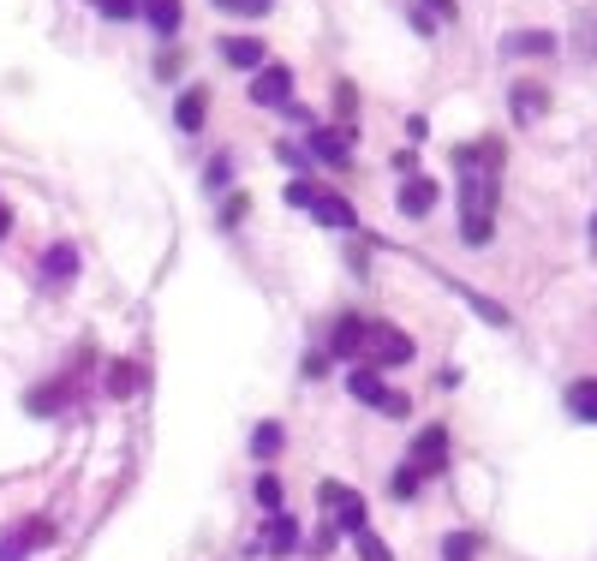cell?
<instances>
[{"instance_id": "cell-1", "label": "cell", "mask_w": 597, "mask_h": 561, "mask_svg": "<svg viewBox=\"0 0 597 561\" xmlns=\"http://www.w3.org/2000/svg\"><path fill=\"white\" fill-rule=\"evenodd\" d=\"M461 239L466 246H490L497 239V198H502V144H461Z\"/></svg>"}, {"instance_id": "cell-2", "label": "cell", "mask_w": 597, "mask_h": 561, "mask_svg": "<svg viewBox=\"0 0 597 561\" xmlns=\"http://www.w3.org/2000/svg\"><path fill=\"white\" fill-rule=\"evenodd\" d=\"M406 359H413V341H406L395 323H371V329H365L359 371H389V365H406Z\"/></svg>"}, {"instance_id": "cell-3", "label": "cell", "mask_w": 597, "mask_h": 561, "mask_svg": "<svg viewBox=\"0 0 597 561\" xmlns=\"http://www.w3.org/2000/svg\"><path fill=\"white\" fill-rule=\"evenodd\" d=\"M442 466H449V430H442V425H430L425 437L413 442V454H406V472H413V478L425 484V478H437Z\"/></svg>"}, {"instance_id": "cell-4", "label": "cell", "mask_w": 597, "mask_h": 561, "mask_svg": "<svg viewBox=\"0 0 597 561\" xmlns=\"http://www.w3.org/2000/svg\"><path fill=\"white\" fill-rule=\"evenodd\" d=\"M347 389L359 394V401L383 406L389 418H406V413H413V401H406V394H395V389H383V377H377V371H353V377H347Z\"/></svg>"}, {"instance_id": "cell-5", "label": "cell", "mask_w": 597, "mask_h": 561, "mask_svg": "<svg viewBox=\"0 0 597 561\" xmlns=\"http://www.w3.org/2000/svg\"><path fill=\"white\" fill-rule=\"evenodd\" d=\"M317 502L335 508V526L341 532H365V502L347 490V484H317Z\"/></svg>"}, {"instance_id": "cell-6", "label": "cell", "mask_w": 597, "mask_h": 561, "mask_svg": "<svg viewBox=\"0 0 597 561\" xmlns=\"http://www.w3.org/2000/svg\"><path fill=\"white\" fill-rule=\"evenodd\" d=\"M251 102H258V108H287V102H294V72L287 67H258Z\"/></svg>"}, {"instance_id": "cell-7", "label": "cell", "mask_w": 597, "mask_h": 561, "mask_svg": "<svg viewBox=\"0 0 597 561\" xmlns=\"http://www.w3.org/2000/svg\"><path fill=\"white\" fill-rule=\"evenodd\" d=\"M311 215H317V227H335V234H347V227H359V215H353V203H347V198H335V191H317V198H311Z\"/></svg>"}, {"instance_id": "cell-8", "label": "cell", "mask_w": 597, "mask_h": 561, "mask_svg": "<svg viewBox=\"0 0 597 561\" xmlns=\"http://www.w3.org/2000/svg\"><path fill=\"white\" fill-rule=\"evenodd\" d=\"M222 60H227V67L258 72V67H270V48H263L258 36H227V43H222Z\"/></svg>"}, {"instance_id": "cell-9", "label": "cell", "mask_w": 597, "mask_h": 561, "mask_svg": "<svg viewBox=\"0 0 597 561\" xmlns=\"http://www.w3.org/2000/svg\"><path fill=\"white\" fill-rule=\"evenodd\" d=\"M365 317H341L335 323V335H329V353H335V359H359V347H365Z\"/></svg>"}, {"instance_id": "cell-10", "label": "cell", "mask_w": 597, "mask_h": 561, "mask_svg": "<svg viewBox=\"0 0 597 561\" xmlns=\"http://www.w3.org/2000/svg\"><path fill=\"white\" fill-rule=\"evenodd\" d=\"M568 413H574L580 425H597V377L568 382Z\"/></svg>"}, {"instance_id": "cell-11", "label": "cell", "mask_w": 597, "mask_h": 561, "mask_svg": "<svg viewBox=\"0 0 597 561\" xmlns=\"http://www.w3.org/2000/svg\"><path fill=\"white\" fill-rule=\"evenodd\" d=\"M138 389H144V365H132V359L108 365V394H114V401H132Z\"/></svg>"}, {"instance_id": "cell-12", "label": "cell", "mask_w": 597, "mask_h": 561, "mask_svg": "<svg viewBox=\"0 0 597 561\" xmlns=\"http://www.w3.org/2000/svg\"><path fill=\"white\" fill-rule=\"evenodd\" d=\"M72 270H79V251H72V246H55L43 258V280H48V287H67Z\"/></svg>"}, {"instance_id": "cell-13", "label": "cell", "mask_w": 597, "mask_h": 561, "mask_svg": "<svg viewBox=\"0 0 597 561\" xmlns=\"http://www.w3.org/2000/svg\"><path fill=\"white\" fill-rule=\"evenodd\" d=\"M437 210V186L430 180H406L401 186V215H430Z\"/></svg>"}, {"instance_id": "cell-14", "label": "cell", "mask_w": 597, "mask_h": 561, "mask_svg": "<svg viewBox=\"0 0 597 561\" xmlns=\"http://www.w3.org/2000/svg\"><path fill=\"white\" fill-rule=\"evenodd\" d=\"M299 544V526L287 514H270V526H263V550H275V556H287Z\"/></svg>"}, {"instance_id": "cell-15", "label": "cell", "mask_w": 597, "mask_h": 561, "mask_svg": "<svg viewBox=\"0 0 597 561\" xmlns=\"http://www.w3.org/2000/svg\"><path fill=\"white\" fill-rule=\"evenodd\" d=\"M144 19L156 36H174L180 31V0H144Z\"/></svg>"}, {"instance_id": "cell-16", "label": "cell", "mask_w": 597, "mask_h": 561, "mask_svg": "<svg viewBox=\"0 0 597 561\" xmlns=\"http://www.w3.org/2000/svg\"><path fill=\"white\" fill-rule=\"evenodd\" d=\"M67 401H72V382H55V389H31V401H24V406L43 418V413H60Z\"/></svg>"}, {"instance_id": "cell-17", "label": "cell", "mask_w": 597, "mask_h": 561, "mask_svg": "<svg viewBox=\"0 0 597 561\" xmlns=\"http://www.w3.org/2000/svg\"><path fill=\"white\" fill-rule=\"evenodd\" d=\"M48 538H55L48 526H24L19 538H7V544H0V561H24V550H31V544H48Z\"/></svg>"}, {"instance_id": "cell-18", "label": "cell", "mask_w": 597, "mask_h": 561, "mask_svg": "<svg viewBox=\"0 0 597 561\" xmlns=\"http://www.w3.org/2000/svg\"><path fill=\"white\" fill-rule=\"evenodd\" d=\"M311 156L335 162V168H347V144H341L335 132H311Z\"/></svg>"}, {"instance_id": "cell-19", "label": "cell", "mask_w": 597, "mask_h": 561, "mask_svg": "<svg viewBox=\"0 0 597 561\" xmlns=\"http://www.w3.org/2000/svg\"><path fill=\"white\" fill-rule=\"evenodd\" d=\"M203 108H210V96H203V91H186V96H180V132H198V126H203Z\"/></svg>"}, {"instance_id": "cell-20", "label": "cell", "mask_w": 597, "mask_h": 561, "mask_svg": "<svg viewBox=\"0 0 597 561\" xmlns=\"http://www.w3.org/2000/svg\"><path fill=\"white\" fill-rule=\"evenodd\" d=\"M251 454H258V461L282 454V425H258V430H251Z\"/></svg>"}, {"instance_id": "cell-21", "label": "cell", "mask_w": 597, "mask_h": 561, "mask_svg": "<svg viewBox=\"0 0 597 561\" xmlns=\"http://www.w3.org/2000/svg\"><path fill=\"white\" fill-rule=\"evenodd\" d=\"M478 556V544L466 538V532H449V538H442V561H473Z\"/></svg>"}, {"instance_id": "cell-22", "label": "cell", "mask_w": 597, "mask_h": 561, "mask_svg": "<svg viewBox=\"0 0 597 561\" xmlns=\"http://www.w3.org/2000/svg\"><path fill=\"white\" fill-rule=\"evenodd\" d=\"M353 538H359V556H365V561H395V556H389V544L377 538L371 526H365V532H353Z\"/></svg>"}, {"instance_id": "cell-23", "label": "cell", "mask_w": 597, "mask_h": 561, "mask_svg": "<svg viewBox=\"0 0 597 561\" xmlns=\"http://www.w3.org/2000/svg\"><path fill=\"white\" fill-rule=\"evenodd\" d=\"M258 502L270 508V514H282V478H275V472H263V478H258Z\"/></svg>"}, {"instance_id": "cell-24", "label": "cell", "mask_w": 597, "mask_h": 561, "mask_svg": "<svg viewBox=\"0 0 597 561\" xmlns=\"http://www.w3.org/2000/svg\"><path fill=\"white\" fill-rule=\"evenodd\" d=\"M508 48H520V55H550V36H544V31H526V36H514V43H508Z\"/></svg>"}, {"instance_id": "cell-25", "label": "cell", "mask_w": 597, "mask_h": 561, "mask_svg": "<svg viewBox=\"0 0 597 561\" xmlns=\"http://www.w3.org/2000/svg\"><path fill=\"white\" fill-rule=\"evenodd\" d=\"M544 102H550V96H544L538 84H526V91L514 96V108H520V114H544Z\"/></svg>"}, {"instance_id": "cell-26", "label": "cell", "mask_w": 597, "mask_h": 561, "mask_svg": "<svg viewBox=\"0 0 597 561\" xmlns=\"http://www.w3.org/2000/svg\"><path fill=\"white\" fill-rule=\"evenodd\" d=\"M215 7H227V12H246V19H258V12H270V0H215Z\"/></svg>"}, {"instance_id": "cell-27", "label": "cell", "mask_w": 597, "mask_h": 561, "mask_svg": "<svg viewBox=\"0 0 597 561\" xmlns=\"http://www.w3.org/2000/svg\"><path fill=\"white\" fill-rule=\"evenodd\" d=\"M311 198H317V186H305V180L287 186V203H299V210H311Z\"/></svg>"}, {"instance_id": "cell-28", "label": "cell", "mask_w": 597, "mask_h": 561, "mask_svg": "<svg viewBox=\"0 0 597 561\" xmlns=\"http://www.w3.org/2000/svg\"><path fill=\"white\" fill-rule=\"evenodd\" d=\"M389 490H395V496H413V490H418V478H413V472L401 466V472H395V484H389Z\"/></svg>"}, {"instance_id": "cell-29", "label": "cell", "mask_w": 597, "mask_h": 561, "mask_svg": "<svg viewBox=\"0 0 597 561\" xmlns=\"http://www.w3.org/2000/svg\"><path fill=\"white\" fill-rule=\"evenodd\" d=\"M102 12L108 19H132V0H102Z\"/></svg>"}, {"instance_id": "cell-30", "label": "cell", "mask_w": 597, "mask_h": 561, "mask_svg": "<svg viewBox=\"0 0 597 561\" xmlns=\"http://www.w3.org/2000/svg\"><path fill=\"white\" fill-rule=\"evenodd\" d=\"M227 174H234V168H227V156H215L210 162V186H227Z\"/></svg>"}, {"instance_id": "cell-31", "label": "cell", "mask_w": 597, "mask_h": 561, "mask_svg": "<svg viewBox=\"0 0 597 561\" xmlns=\"http://www.w3.org/2000/svg\"><path fill=\"white\" fill-rule=\"evenodd\" d=\"M7 234H12V210L0 203V239H7Z\"/></svg>"}, {"instance_id": "cell-32", "label": "cell", "mask_w": 597, "mask_h": 561, "mask_svg": "<svg viewBox=\"0 0 597 561\" xmlns=\"http://www.w3.org/2000/svg\"><path fill=\"white\" fill-rule=\"evenodd\" d=\"M430 7H437V12H442V19H454V0H430Z\"/></svg>"}]
</instances>
